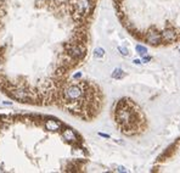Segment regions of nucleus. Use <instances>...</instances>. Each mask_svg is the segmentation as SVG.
<instances>
[{
  "instance_id": "obj_6",
  "label": "nucleus",
  "mask_w": 180,
  "mask_h": 173,
  "mask_svg": "<svg viewBox=\"0 0 180 173\" xmlns=\"http://www.w3.org/2000/svg\"><path fill=\"white\" fill-rule=\"evenodd\" d=\"M112 77H113L114 79H121L122 77H124V72L121 69H116L113 71V73H112Z\"/></svg>"
},
{
  "instance_id": "obj_3",
  "label": "nucleus",
  "mask_w": 180,
  "mask_h": 173,
  "mask_svg": "<svg viewBox=\"0 0 180 173\" xmlns=\"http://www.w3.org/2000/svg\"><path fill=\"white\" fill-rule=\"evenodd\" d=\"M45 129L50 131V132H59L62 128V123L57 120H52V118H48L45 121Z\"/></svg>"
},
{
  "instance_id": "obj_2",
  "label": "nucleus",
  "mask_w": 180,
  "mask_h": 173,
  "mask_svg": "<svg viewBox=\"0 0 180 173\" xmlns=\"http://www.w3.org/2000/svg\"><path fill=\"white\" fill-rule=\"evenodd\" d=\"M68 54H70V56L73 57V59L80 60L84 56V54H85V49L80 44H74V45H71L68 48Z\"/></svg>"
},
{
  "instance_id": "obj_8",
  "label": "nucleus",
  "mask_w": 180,
  "mask_h": 173,
  "mask_svg": "<svg viewBox=\"0 0 180 173\" xmlns=\"http://www.w3.org/2000/svg\"><path fill=\"white\" fill-rule=\"evenodd\" d=\"M136 50L139 51V54H140V55H145V53H146V49H145L144 46H140V45H138V46H136Z\"/></svg>"
},
{
  "instance_id": "obj_10",
  "label": "nucleus",
  "mask_w": 180,
  "mask_h": 173,
  "mask_svg": "<svg viewBox=\"0 0 180 173\" xmlns=\"http://www.w3.org/2000/svg\"><path fill=\"white\" fill-rule=\"evenodd\" d=\"M0 67H1V65H0Z\"/></svg>"
},
{
  "instance_id": "obj_5",
  "label": "nucleus",
  "mask_w": 180,
  "mask_h": 173,
  "mask_svg": "<svg viewBox=\"0 0 180 173\" xmlns=\"http://www.w3.org/2000/svg\"><path fill=\"white\" fill-rule=\"evenodd\" d=\"M12 95L16 98V99H20V100H26L27 96H28V93L23 89H15L12 90Z\"/></svg>"
},
{
  "instance_id": "obj_9",
  "label": "nucleus",
  "mask_w": 180,
  "mask_h": 173,
  "mask_svg": "<svg viewBox=\"0 0 180 173\" xmlns=\"http://www.w3.org/2000/svg\"><path fill=\"white\" fill-rule=\"evenodd\" d=\"M118 50H119V51H121L124 56H127V55H128V50H127L125 48H118Z\"/></svg>"
},
{
  "instance_id": "obj_1",
  "label": "nucleus",
  "mask_w": 180,
  "mask_h": 173,
  "mask_svg": "<svg viewBox=\"0 0 180 173\" xmlns=\"http://www.w3.org/2000/svg\"><path fill=\"white\" fill-rule=\"evenodd\" d=\"M62 94H63V99L66 100V103H77L78 100H80L83 98L84 89L82 85L73 84V85L65 88Z\"/></svg>"
},
{
  "instance_id": "obj_4",
  "label": "nucleus",
  "mask_w": 180,
  "mask_h": 173,
  "mask_svg": "<svg viewBox=\"0 0 180 173\" xmlns=\"http://www.w3.org/2000/svg\"><path fill=\"white\" fill-rule=\"evenodd\" d=\"M62 138L67 141H71V143H74L77 141V136L75 133L73 132L71 128H66L63 132H62Z\"/></svg>"
},
{
  "instance_id": "obj_7",
  "label": "nucleus",
  "mask_w": 180,
  "mask_h": 173,
  "mask_svg": "<svg viewBox=\"0 0 180 173\" xmlns=\"http://www.w3.org/2000/svg\"><path fill=\"white\" fill-rule=\"evenodd\" d=\"M104 54H105V51H104L102 48H98V49H95V53H94L95 57H102Z\"/></svg>"
}]
</instances>
